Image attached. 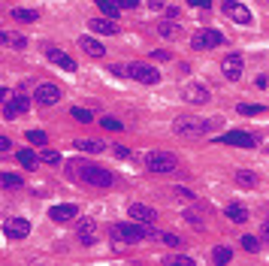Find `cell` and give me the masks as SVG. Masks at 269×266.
I'll return each mask as SVG.
<instances>
[{"label": "cell", "mask_w": 269, "mask_h": 266, "mask_svg": "<svg viewBox=\"0 0 269 266\" xmlns=\"http://www.w3.org/2000/svg\"><path fill=\"white\" fill-rule=\"evenodd\" d=\"M215 124H218V118H197V115H181V118H176V124H173V130L179 133V136H187V139H197V136H206V133H212L215 130Z\"/></svg>", "instance_id": "cell-1"}, {"label": "cell", "mask_w": 269, "mask_h": 266, "mask_svg": "<svg viewBox=\"0 0 269 266\" xmlns=\"http://www.w3.org/2000/svg\"><path fill=\"white\" fill-rule=\"evenodd\" d=\"M145 167H148V173H176L179 170V158L173 155V151H148Z\"/></svg>", "instance_id": "cell-2"}, {"label": "cell", "mask_w": 269, "mask_h": 266, "mask_svg": "<svg viewBox=\"0 0 269 266\" xmlns=\"http://www.w3.org/2000/svg\"><path fill=\"white\" fill-rule=\"evenodd\" d=\"M76 170H79V178H82V181H88V184H94V187H109V184L115 181V176H112L109 170L97 167V164H82V167H76Z\"/></svg>", "instance_id": "cell-3"}, {"label": "cell", "mask_w": 269, "mask_h": 266, "mask_svg": "<svg viewBox=\"0 0 269 266\" xmlns=\"http://www.w3.org/2000/svg\"><path fill=\"white\" fill-rule=\"evenodd\" d=\"M109 236L112 242H121V245H133L142 239V224L133 221V224H112L109 227Z\"/></svg>", "instance_id": "cell-4"}, {"label": "cell", "mask_w": 269, "mask_h": 266, "mask_svg": "<svg viewBox=\"0 0 269 266\" xmlns=\"http://www.w3.org/2000/svg\"><path fill=\"white\" fill-rule=\"evenodd\" d=\"M221 43H224V36L218 30H212V27H203V30H197L190 36V49H197V52H206V49L221 46Z\"/></svg>", "instance_id": "cell-5"}, {"label": "cell", "mask_w": 269, "mask_h": 266, "mask_svg": "<svg viewBox=\"0 0 269 266\" xmlns=\"http://www.w3.org/2000/svg\"><path fill=\"white\" fill-rule=\"evenodd\" d=\"M61 97H64V94H61V88H58L55 82H40V85L33 88V100L40 103V106H55Z\"/></svg>", "instance_id": "cell-6"}, {"label": "cell", "mask_w": 269, "mask_h": 266, "mask_svg": "<svg viewBox=\"0 0 269 266\" xmlns=\"http://www.w3.org/2000/svg\"><path fill=\"white\" fill-rule=\"evenodd\" d=\"M127 76H133V79L142 82V85H158L161 82V73L155 67H148V64H130L127 67Z\"/></svg>", "instance_id": "cell-7"}, {"label": "cell", "mask_w": 269, "mask_h": 266, "mask_svg": "<svg viewBox=\"0 0 269 266\" xmlns=\"http://www.w3.org/2000/svg\"><path fill=\"white\" fill-rule=\"evenodd\" d=\"M181 97L194 106H203V103H209V88L200 82H187V85H181Z\"/></svg>", "instance_id": "cell-8"}, {"label": "cell", "mask_w": 269, "mask_h": 266, "mask_svg": "<svg viewBox=\"0 0 269 266\" xmlns=\"http://www.w3.org/2000/svg\"><path fill=\"white\" fill-rule=\"evenodd\" d=\"M242 70H245V58H242V55H227V58L221 61V73L227 76L230 82H236L239 76H242Z\"/></svg>", "instance_id": "cell-9"}, {"label": "cell", "mask_w": 269, "mask_h": 266, "mask_svg": "<svg viewBox=\"0 0 269 266\" xmlns=\"http://www.w3.org/2000/svg\"><path fill=\"white\" fill-rule=\"evenodd\" d=\"M224 12L233 18L236 24H251V9L245 3H239V0H227L224 3Z\"/></svg>", "instance_id": "cell-10"}, {"label": "cell", "mask_w": 269, "mask_h": 266, "mask_svg": "<svg viewBox=\"0 0 269 266\" xmlns=\"http://www.w3.org/2000/svg\"><path fill=\"white\" fill-rule=\"evenodd\" d=\"M3 233H6L9 239H24V236L30 233V221H27V218H9V221L3 224Z\"/></svg>", "instance_id": "cell-11"}, {"label": "cell", "mask_w": 269, "mask_h": 266, "mask_svg": "<svg viewBox=\"0 0 269 266\" xmlns=\"http://www.w3.org/2000/svg\"><path fill=\"white\" fill-rule=\"evenodd\" d=\"M221 142L224 145H239V148H254L257 145V139L251 133H245V130H230V133L221 136Z\"/></svg>", "instance_id": "cell-12"}, {"label": "cell", "mask_w": 269, "mask_h": 266, "mask_svg": "<svg viewBox=\"0 0 269 266\" xmlns=\"http://www.w3.org/2000/svg\"><path fill=\"white\" fill-rule=\"evenodd\" d=\"M127 215H130L133 221H139V224H155V218H158V212L151 209V206H145V203H130Z\"/></svg>", "instance_id": "cell-13"}, {"label": "cell", "mask_w": 269, "mask_h": 266, "mask_svg": "<svg viewBox=\"0 0 269 266\" xmlns=\"http://www.w3.org/2000/svg\"><path fill=\"white\" fill-rule=\"evenodd\" d=\"M76 215H79V206H73V203H64V206H55V209H49V218H52V221H58V224H64V221H73Z\"/></svg>", "instance_id": "cell-14"}, {"label": "cell", "mask_w": 269, "mask_h": 266, "mask_svg": "<svg viewBox=\"0 0 269 266\" xmlns=\"http://www.w3.org/2000/svg\"><path fill=\"white\" fill-rule=\"evenodd\" d=\"M27 109H30V100L27 97H12V100L3 103V115L6 118H15V115H21V112H27Z\"/></svg>", "instance_id": "cell-15"}, {"label": "cell", "mask_w": 269, "mask_h": 266, "mask_svg": "<svg viewBox=\"0 0 269 266\" xmlns=\"http://www.w3.org/2000/svg\"><path fill=\"white\" fill-rule=\"evenodd\" d=\"M94 233H97L94 218H85V221L79 224V239H82V245H94Z\"/></svg>", "instance_id": "cell-16"}, {"label": "cell", "mask_w": 269, "mask_h": 266, "mask_svg": "<svg viewBox=\"0 0 269 266\" xmlns=\"http://www.w3.org/2000/svg\"><path fill=\"white\" fill-rule=\"evenodd\" d=\"M79 49H82L85 55H91V58H103V55H106V49H103L97 40H91V36H82V40H79Z\"/></svg>", "instance_id": "cell-17"}, {"label": "cell", "mask_w": 269, "mask_h": 266, "mask_svg": "<svg viewBox=\"0 0 269 266\" xmlns=\"http://www.w3.org/2000/svg\"><path fill=\"white\" fill-rule=\"evenodd\" d=\"M0 43H3V46H12V49H24V46H27V36L12 33V30H0Z\"/></svg>", "instance_id": "cell-18"}, {"label": "cell", "mask_w": 269, "mask_h": 266, "mask_svg": "<svg viewBox=\"0 0 269 266\" xmlns=\"http://www.w3.org/2000/svg\"><path fill=\"white\" fill-rule=\"evenodd\" d=\"M49 61H52V64H58L61 70H70V73L76 70V61H73L70 55H64V52H58V49H49Z\"/></svg>", "instance_id": "cell-19"}, {"label": "cell", "mask_w": 269, "mask_h": 266, "mask_svg": "<svg viewBox=\"0 0 269 266\" xmlns=\"http://www.w3.org/2000/svg\"><path fill=\"white\" fill-rule=\"evenodd\" d=\"M233 181L239 184V187H257V173H251V170H236L233 173Z\"/></svg>", "instance_id": "cell-20"}, {"label": "cell", "mask_w": 269, "mask_h": 266, "mask_svg": "<svg viewBox=\"0 0 269 266\" xmlns=\"http://www.w3.org/2000/svg\"><path fill=\"white\" fill-rule=\"evenodd\" d=\"M88 27H91L94 33H106V36H112L115 30H118V27L112 24V18H91V21H88Z\"/></svg>", "instance_id": "cell-21"}, {"label": "cell", "mask_w": 269, "mask_h": 266, "mask_svg": "<svg viewBox=\"0 0 269 266\" xmlns=\"http://www.w3.org/2000/svg\"><path fill=\"white\" fill-rule=\"evenodd\" d=\"M227 218L233 221V224H245V221H248V209H245L242 203H230V206H227Z\"/></svg>", "instance_id": "cell-22"}, {"label": "cell", "mask_w": 269, "mask_h": 266, "mask_svg": "<svg viewBox=\"0 0 269 266\" xmlns=\"http://www.w3.org/2000/svg\"><path fill=\"white\" fill-rule=\"evenodd\" d=\"M94 3L100 6V12L106 15V18H118V12H121V6H118V0H94Z\"/></svg>", "instance_id": "cell-23"}, {"label": "cell", "mask_w": 269, "mask_h": 266, "mask_svg": "<svg viewBox=\"0 0 269 266\" xmlns=\"http://www.w3.org/2000/svg\"><path fill=\"white\" fill-rule=\"evenodd\" d=\"M158 33L164 36V40H176V36H181V27L176 21H161L158 24Z\"/></svg>", "instance_id": "cell-24"}, {"label": "cell", "mask_w": 269, "mask_h": 266, "mask_svg": "<svg viewBox=\"0 0 269 266\" xmlns=\"http://www.w3.org/2000/svg\"><path fill=\"white\" fill-rule=\"evenodd\" d=\"M76 148H79V151H91V155H100L103 142H97V139H79V142H76Z\"/></svg>", "instance_id": "cell-25"}, {"label": "cell", "mask_w": 269, "mask_h": 266, "mask_svg": "<svg viewBox=\"0 0 269 266\" xmlns=\"http://www.w3.org/2000/svg\"><path fill=\"white\" fill-rule=\"evenodd\" d=\"M230 257H233V251H230L227 245H218V248L212 251V260H215L218 266H224V263H230Z\"/></svg>", "instance_id": "cell-26"}, {"label": "cell", "mask_w": 269, "mask_h": 266, "mask_svg": "<svg viewBox=\"0 0 269 266\" xmlns=\"http://www.w3.org/2000/svg\"><path fill=\"white\" fill-rule=\"evenodd\" d=\"M15 158H18V164H21V167H27V170H30V167H36V161H40V158H36L30 148H21Z\"/></svg>", "instance_id": "cell-27"}, {"label": "cell", "mask_w": 269, "mask_h": 266, "mask_svg": "<svg viewBox=\"0 0 269 266\" xmlns=\"http://www.w3.org/2000/svg\"><path fill=\"white\" fill-rule=\"evenodd\" d=\"M70 115H73L76 121H82V124H88V121H94V115H91V109H82V106H73V109H70Z\"/></svg>", "instance_id": "cell-28"}, {"label": "cell", "mask_w": 269, "mask_h": 266, "mask_svg": "<svg viewBox=\"0 0 269 266\" xmlns=\"http://www.w3.org/2000/svg\"><path fill=\"white\" fill-rule=\"evenodd\" d=\"M263 106L260 103H239V115H263Z\"/></svg>", "instance_id": "cell-29"}, {"label": "cell", "mask_w": 269, "mask_h": 266, "mask_svg": "<svg viewBox=\"0 0 269 266\" xmlns=\"http://www.w3.org/2000/svg\"><path fill=\"white\" fill-rule=\"evenodd\" d=\"M12 18L15 21H36L40 12H36V9H12Z\"/></svg>", "instance_id": "cell-30"}, {"label": "cell", "mask_w": 269, "mask_h": 266, "mask_svg": "<svg viewBox=\"0 0 269 266\" xmlns=\"http://www.w3.org/2000/svg\"><path fill=\"white\" fill-rule=\"evenodd\" d=\"M0 184H3V187H9V191H12V187H21V176L3 173V176H0Z\"/></svg>", "instance_id": "cell-31"}, {"label": "cell", "mask_w": 269, "mask_h": 266, "mask_svg": "<svg viewBox=\"0 0 269 266\" xmlns=\"http://www.w3.org/2000/svg\"><path fill=\"white\" fill-rule=\"evenodd\" d=\"M27 142H33V145H46L49 136H46L43 130H27Z\"/></svg>", "instance_id": "cell-32"}, {"label": "cell", "mask_w": 269, "mask_h": 266, "mask_svg": "<svg viewBox=\"0 0 269 266\" xmlns=\"http://www.w3.org/2000/svg\"><path fill=\"white\" fill-rule=\"evenodd\" d=\"M161 242H164V245H170V248H181V245H184L176 233H161Z\"/></svg>", "instance_id": "cell-33"}, {"label": "cell", "mask_w": 269, "mask_h": 266, "mask_svg": "<svg viewBox=\"0 0 269 266\" xmlns=\"http://www.w3.org/2000/svg\"><path fill=\"white\" fill-rule=\"evenodd\" d=\"M40 161H43V164H58L61 155H58V151H52V148H46V151H40Z\"/></svg>", "instance_id": "cell-34"}, {"label": "cell", "mask_w": 269, "mask_h": 266, "mask_svg": "<svg viewBox=\"0 0 269 266\" xmlns=\"http://www.w3.org/2000/svg\"><path fill=\"white\" fill-rule=\"evenodd\" d=\"M239 242H242V248H245V251H251V254H254V251L260 248V242H257V236H242Z\"/></svg>", "instance_id": "cell-35"}, {"label": "cell", "mask_w": 269, "mask_h": 266, "mask_svg": "<svg viewBox=\"0 0 269 266\" xmlns=\"http://www.w3.org/2000/svg\"><path fill=\"white\" fill-rule=\"evenodd\" d=\"M100 124H103L106 130H121V127H124V124H121L118 118H112V115H106V118H100Z\"/></svg>", "instance_id": "cell-36"}, {"label": "cell", "mask_w": 269, "mask_h": 266, "mask_svg": "<svg viewBox=\"0 0 269 266\" xmlns=\"http://www.w3.org/2000/svg\"><path fill=\"white\" fill-rule=\"evenodd\" d=\"M173 194H176L179 200H194V194H190L187 187H181V184H179V187H173Z\"/></svg>", "instance_id": "cell-37"}, {"label": "cell", "mask_w": 269, "mask_h": 266, "mask_svg": "<svg viewBox=\"0 0 269 266\" xmlns=\"http://www.w3.org/2000/svg\"><path fill=\"white\" fill-rule=\"evenodd\" d=\"M184 218H187L190 224H194V227H197V230H200V227H203V221H200V215H197V212H184Z\"/></svg>", "instance_id": "cell-38"}, {"label": "cell", "mask_w": 269, "mask_h": 266, "mask_svg": "<svg viewBox=\"0 0 269 266\" xmlns=\"http://www.w3.org/2000/svg\"><path fill=\"white\" fill-rule=\"evenodd\" d=\"M109 73H112V76H127V67H124V64H112Z\"/></svg>", "instance_id": "cell-39"}, {"label": "cell", "mask_w": 269, "mask_h": 266, "mask_svg": "<svg viewBox=\"0 0 269 266\" xmlns=\"http://www.w3.org/2000/svg\"><path fill=\"white\" fill-rule=\"evenodd\" d=\"M260 236H263V242H269V218H263V224H260Z\"/></svg>", "instance_id": "cell-40"}, {"label": "cell", "mask_w": 269, "mask_h": 266, "mask_svg": "<svg viewBox=\"0 0 269 266\" xmlns=\"http://www.w3.org/2000/svg\"><path fill=\"white\" fill-rule=\"evenodd\" d=\"M115 158H121V161H127V158H130V148H124V145H118V148H115Z\"/></svg>", "instance_id": "cell-41"}, {"label": "cell", "mask_w": 269, "mask_h": 266, "mask_svg": "<svg viewBox=\"0 0 269 266\" xmlns=\"http://www.w3.org/2000/svg\"><path fill=\"white\" fill-rule=\"evenodd\" d=\"M151 58H155V61H170V52H164V49H155V52H151Z\"/></svg>", "instance_id": "cell-42"}, {"label": "cell", "mask_w": 269, "mask_h": 266, "mask_svg": "<svg viewBox=\"0 0 269 266\" xmlns=\"http://www.w3.org/2000/svg\"><path fill=\"white\" fill-rule=\"evenodd\" d=\"M170 263H179V266H194L190 257H170Z\"/></svg>", "instance_id": "cell-43"}, {"label": "cell", "mask_w": 269, "mask_h": 266, "mask_svg": "<svg viewBox=\"0 0 269 266\" xmlns=\"http://www.w3.org/2000/svg\"><path fill=\"white\" fill-rule=\"evenodd\" d=\"M118 6H121V9H136L139 0H118Z\"/></svg>", "instance_id": "cell-44"}, {"label": "cell", "mask_w": 269, "mask_h": 266, "mask_svg": "<svg viewBox=\"0 0 269 266\" xmlns=\"http://www.w3.org/2000/svg\"><path fill=\"white\" fill-rule=\"evenodd\" d=\"M9 145H12V142H9L6 136H0V158H3V155H6V151H9Z\"/></svg>", "instance_id": "cell-45"}, {"label": "cell", "mask_w": 269, "mask_h": 266, "mask_svg": "<svg viewBox=\"0 0 269 266\" xmlns=\"http://www.w3.org/2000/svg\"><path fill=\"white\" fill-rule=\"evenodd\" d=\"M167 3H164V0H148V9H155V12H161Z\"/></svg>", "instance_id": "cell-46"}, {"label": "cell", "mask_w": 269, "mask_h": 266, "mask_svg": "<svg viewBox=\"0 0 269 266\" xmlns=\"http://www.w3.org/2000/svg\"><path fill=\"white\" fill-rule=\"evenodd\" d=\"M187 3H190V6H197V9H206L212 0H187Z\"/></svg>", "instance_id": "cell-47"}, {"label": "cell", "mask_w": 269, "mask_h": 266, "mask_svg": "<svg viewBox=\"0 0 269 266\" xmlns=\"http://www.w3.org/2000/svg\"><path fill=\"white\" fill-rule=\"evenodd\" d=\"M6 100H9V91H6V88H0V106H3Z\"/></svg>", "instance_id": "cell-48"}, {"label": "cell", "mask_w": 269, "mask_h": 266, "mask_svg": "<svg viewBox=\"0 0 269 266\" xmlns=\"http://www.w3.org/2000/svg\"><path fill=\"white\" fill-rule=\"evenodd\" d=\"M266 151H269V145H266Z\"/></svg>", "instance_id": "cell-49"}, {"label": "cell", "mask_w": 269, "mask_h": 266, "mask_svg": "<svg viewBox=\"0 0 269 266\" xmlns=\"http://www.w3.org/2000/svg\"><path fill=\"white\" fill-rule=\"evenodd\" d=\"M266 3H269V0H266Z\"/></svg>", "instance_id": "cell-50"}]
</instances>
